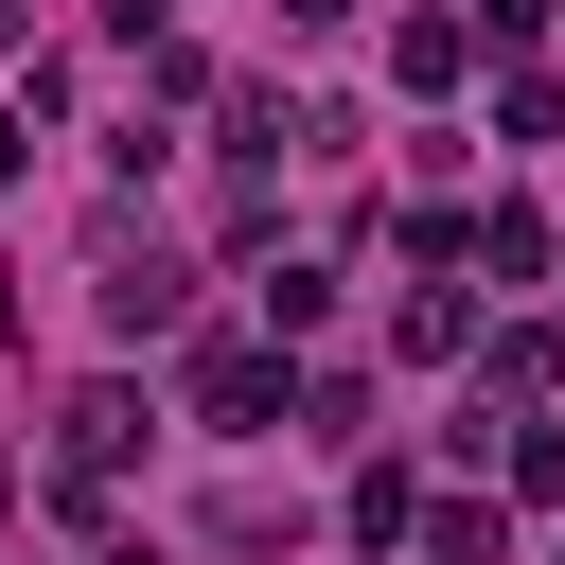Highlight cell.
I'll use <instances>...</instances> for the list:
<instances>
[{"label":"cell","instance_id":"cell-1","mask_svg":"<svg viewBox=\"0 0 565 565\" xmlns=\"http://www.w3.org/2000/svg\"><path fill=\"white\" fill-rule=\"evenodd\" d=\"M194 406H212V424L247 441V424L282 406V353H265V335H212V353H194Z\"/></svg>","mask_w":565,"mask_h":565},{"label":"cell","instance_id":"cell-2","mask_svg":"<svg viewBox=\"0 0 565 565\" xmlns=\"http://www.w3.org/2000/svg\"><path fill=\"white\" fill-rule=\"evenodd\" d=\"M177 300H194V282H177L159 247H141V265H106V335H177Z\"/></svg>","mask_w":565,"mask_h":565},{"label":"cell","instance_id":"cell-3","mask_svg":"<svg viewBox=\"0 0 565 565\" xmlns=\"http://www.w3.org/2000/svg\"><path fill=\"white\" fill-rule=\"evenodd\" d=\"M459 53H477L459 18H406V35H388V71H406V88H459Z\"/></svg>","mask_w":565,"mask_h":565},{"label":"cell","instance_id":"cell-4","mask_svg":"<svg viewBox=\"0 0 565 565\" xmlns=\"http://www.w3.org/2000/svg\"><path fill=\"white\" fill-rule=\"evenodd\" d=\"M406 530H424V494H406V477L371 459V477H353V547H406Z\"/></svg>","mask_w":565,"mask_h":565},{"label":"cell","instance_id":"cell-5","mask_svg":"<svg viewBox=\"0 0 565 565\" xmlns=\"http://www.w3.org/2000/svg\"><path fill=\"white\" fill-rule=\"evenodd\" d=\"M282 18H300V35H318V18H353V0H282Z\"/></svg>","mask_w":565,"mask_h":565}]
</instances>
